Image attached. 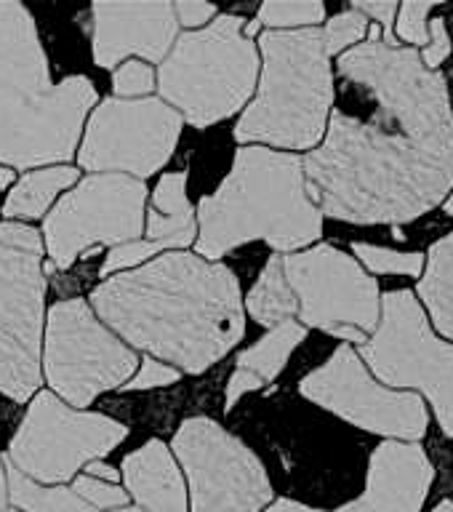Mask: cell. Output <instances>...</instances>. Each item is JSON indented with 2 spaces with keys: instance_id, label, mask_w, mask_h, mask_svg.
I'll list each match as a JSON object with an SVG mask.
<instances>
[{
  "instance_id": "21",
  "label": "cell",
  "mask_w": 453,
  "mask_h": 512,
  "mask_svg": "<svg viewBox=\"0 0 453 512\" xmlns=\"http://www.w3.org/2000/svg\"><path fill=\"white\" fill-rule=\"evenodd\" d=\"M416 294L419 304L430 312L438 334L453 342V232L432 243L430 254L424 256V272Z\"/></svg>"
},
{
  "instance_id": "4",
  "label": "cell",
  "mask_w": 453,
  "mask_h": 512,
  "mask_svg": "<svg viewBox=\"0 0 453 512\" xmlns=\"http://www.w3.org/2000/svg\"><path fill=\"white\" fill-rule=\"evenodd\" d=\"M198 256L264 240L275 251L296 254L323 235V214L312 203L302 158L267 147H240L216 192L198 206Z\"/></svg>"
},
{
  "instance_id": "44",
  "label": "cell",
  "mask_w": 453,
  "mask_h": 512,
  "mask_svg": "<svg viewBox=\"0 0 453 512\" xmlns=\"http://www.w3.org/2000/svg\"><path fill=\"white\" fill-rule=\"evenodd\" d=\"M443 208H446L448 216H453V192H451V195H448V200H446V203H443Z\"/></svg>"
},
{
  "instance_id": "25",
  "label": "cell",
  "mask_w": 453,
  "mask_h": 512,
  "mask_svg": "<svg viewBox=\"0 0 453 512\" xmlns=\"http://www.w3.org/2000/svg\"><path fill=\"white\" fill-rule=\"evenodd\" d=\"M3 470H6L8 502L19 512H96L72 488L38 486L35 480L16 470L8 459H3Z\"/></svg>"
},
{
  "instance_id": "10",
  "label": "cell",
  "mask_w": 453,
  "mask_h": 512,
  "mask_svg": "<svg viewBox=\"0 0 453 512\" xmlns=\"http://www.w3.org/2000/svg\"><path fill=\"white\" fill-rule=\"evenodd\" d=\"M46 379L70 406H88L104 390L123 387L136 355L96 320L83 299H64L48 310Z\"/></svg>"
},
{
  "instance_id": "13",
  "label": "cell",
  "mask_w": 453,
  "mask_h": 512,
  "mask_svg": "<svg viewBox=\"0 0 453 512\" xmlns=\"http://www.w3.org/2000/svg\"><path fill=\"white\" fill-rule=\"evenodd\" d=\"M299 392L315 406L342 416L344 422L387 440L422 443L430 430L422 395L390 390L376 382L350 344H342L323 366L304 376Z\"/></svg>"
},
{
  "instance_id": "46",
  "label": "cell",
  "mask_w": 453,
  "mask_h": 512,
  "mask_svg": "<svg viewBox=\"0 0 453 512\" xmlns=\"http://www.w3.org/2000/svg\"><path fill=\"white\" fill-rule=\"evenodd\" d=\"M8 512H19V510H16V507H11V510H8Z\"/></svg>"
},
{
  "instance_id": "32",
  "label": "cell",
  "mask_w": 453,
  "mask_h": 512,
  "mask_svg": "<svg viewBox=\"0 0 453 512\" xmlns=\"http://www.w3.org/2000/svg\"><path fill=\"white\" fill-rule=\"evenodd\" d=\"M112 88H115V94L126 96V99H136V96L150 94L152 88H155V72H152L150 64L131 59V62H126L118 72H115Z\"/></svg>"
},
{
  "instance_id": "28",
  "label": "cell",
  "mask_w": 453,
  "mask_h": 512,
  "mask_svg": "<svg viewBox=\"0 0 453 512\" xmlns=\"http://www.w3.org/2000/svg\"><path fill=\"white\" fill-rule=\"evenodd\" d=\"M368 19L355 8H347L342 14H336L334 19H328L326 30H323V43H326L328 59L334 54H344L355 48V43L360 46V40L366 38L368 32Z\"/></svg>"
},
{
  "instance_id": "16",
  "label": "cell",
  "mask_w": 453,
  "mask_h": 512,
  "mask_svg": "<svg viewBox=\"0 0 453 512\" xmlns=\"http://www.w3.org/2000/svg\"><path fill=\"white\" fill-rule=\"evenodd\" d=\"M182 134V115L160 99H104L88 120L80 166L150 176L166 166Z\"/></svg>"
},
{
  "instance_id": "45",
  "label": "cell",
  "mask_w": 453,
  "mask_h": 512,
  "mask_svg": "<svg viewBox=\"0 0 453 512\" xmlns=\"http://www.w3.org/2000/svg\"><path fill=\"white\" fill-rule=\"evenodd\" d=\"M110 512H144L139 507H120V510H110Z\"/></svg>"
},
{
  "instance_id": "24",
  "label": "cell",
  "mask_w": 453,
  "mask_h": 512,
  "mask_svg": "<svg viewBox=\"0 0 453 512\" xmlns=\"http://www.w3.org/2000/svg\"><path fill=\"white\" fill-rule=\"evenodd\" d=\"M307 336V328L296 320H286L264 334L256 344H251L248 350H243L238 355V368H246V371H254L262 382H272L275 376L286 368L291 352L304 342Z\"/></svg>"
},
{
  "instance_id": "5",
  "label": "cell",
  "mask_w": 453,
  "mask_h": 512,
  "mask_svg": "<svg viewBox=\"0 0 453 512\" xmlns=\"http://www.w3.org/2000/svg\"><path fill=\"white\" fill-rule=\"evenodd\" d=\"M264 64L259 94L235 126L243 144L315 150L334 107V75L323 30H270L259 38Z\"/></svg>"
},
{
  "instance_id": "23",
  "label": "cell",
  "mask_w": 453,
  "mask_h": 512,
  "mask_svg": "<svg viewBox=\"0 0 453 512\" xmlns=\"http://www.w3.org/2000/svg\"><path fill=\"white\" fill-rule=\"evenodd\" d=\"M246 307L256 323L270 328L286 323L299 312V304H296L294 291L288 286L280 256H270V262L264 264L262 275L248 291Z\"/></svg>"
},
{
  "instance_id": "31",
  "label": "cell",
  "mask_w": 453,
  "mask_h": 512,
  "mask_svg": "<svg viewBox=\"0 0 453 512\" xmlns=\"http://www.w3.org/2000/svg\"><path fill=\"white\" fill-rule=\"evenodd\" d=\"M166 248H174L171 243H152V240H131V243H120L107 254L102 264V275H110L115 270H126L136 264L147 262L150 256L163 254Z\"/></svg>"
},
{
  "instance_id": "3",
  "label": "cell",
  "mask_w": 453,
  "mask_h": 512,
  "mask_svg": "<svg viewBox=\"0 0 453 512\" xmlns=\"http://www.w3.org/2000/svg\"><path fill=\"white\" fill-rule=\"evenodd\" d=\"M94 104L86 75L51 83L32 14L0 0V163L35 168L70 160Z\"/></svg>"
},
{
  "instance_id": "22",
  "label": "cell",
  "mask_w": 453,
  "mask_h": 512,
  "mask_svg": "<svg viewBox=\"0 0 453 512\" xmlns=\"http://www.w3.org/2000/svg\"><path fill=\"white\" fill-rule=\"evenodd\" d=\"M72 182H78V171L70 166L30 171V174H24V179L16 182L14 190L8 192V200L3 203V216H8V219H38L54 203L56 192H62Z\"/></svg>"
},
{
  "instance_id": "39",
  "label": "cell",
  "mask_w": 453,
  "mask_h": 512,
  "mask_svg": "<svg viewBox=\"0 0 453 512\" xmlns=\"http://www.w3.org/2000/svg\"><path fill=\"white\" fill-rule=\"evenodd\" d=\"M88 475L96 480H104V483H115V480H118V470H112L110 464H102L99 459H96V462H88Z\"/></svg>"
},
{
  "instance_id": "6",
  "label": "cell",
  "mask_w": 453,
  "mask_h": 512,
  "mask_svg": "<svg viewBox=\"0 0 453 512\" xmlns=\"http://www.w3.org/2000/svg\"><path fill=\"white\" fill-rule=\"evenodd\" d=\"M243 22L235 14L216 16L208 27L176 40L160 64V96L195 128L230 118L254 94L259 54L243 35Z\"/></svg>"
},
{
  "instance_id": "19",
  "label": "cell",
  "mask_w": 453,
  "mask_h": 512,
  "mask_svg": "<svg viewBox=\"0 0 453 512\" xmlns=\"http://www.w3.org/2000/svg\"><path fill=\"white\" fill-rule=\"evenodd\" d=\"M123 480L139 510L187 512L184 480L163 440L152 438L123 459Z\"/></svg>"
},
{
  "instance_id": "8",
  "label": "cell",
  "mask_w": 453,
  "mask_h": 512,
  "mask_svg": "<svg viewBox=\"0 0 453 512\" xmlns=\"http://www.w3.org/2000/svg\"><path fill=\"white\" fill-rule=\"evenodd\" d=\"M43 240L30 224H0V392L24 403L40 387Z\"/></svg>"
},
{
  "instance_id": "36",
  "label": "cell",
  "mask_w": 453,
  "mask_h": 512,
  "mask_svg": "<svg viewBox=\"0 0 453 512\" xmlns=\"http://www.w3.org/2000/svg\"><path fill=\"white\" fill-rule=\"evenodd\" d=\"M174 14L176 22L184 27H203L206 22H211V16H216V6L203 3V0H182L174 6Z\"/></svg>"
},
{
  "instance_id": "15",
  "label": "cell",
  "mask_w": 453,
  "mask_h": 512,
  "mask_svg": "<svg viewBox=\"0 0 453 512\" xmlns=\"http://www.w3.org/2000/svg\"><path fill=\"white\" fill-rule=\"evenodd\" d=\"M283 272L299 304L296 315L302 326L323 328L326 334L352 326L368 336L379 326V283L355 256L320 243L283 256Z\"/></svg>"
},
{
  "instance_id": "27",
  "label": "cell",
  "mask_w": 453,
  "mask_h": 512,
  "mask_svg": "<svg viewBox=\"0 0 453 512\" xmlns=\"http://www.w3.org/2000/svg\"><path fill=\"white\" fill-rule=\"evenodd\" d=\"M323 19H326V6L320 0H302V3L272 0V3H264L256 16V22L275 27V30H307Z\"/></svg>"
},
{
  "instance_id": "43",
  "label": "cell",
  "mask_w": 453,
  "mask_h": 512,
  "mask_svg": "<svg viewBox=\"0 0 453 512\" xmlns=\"http://www.w3.org/2000/svg\"><path fill=\"white\" fill-rule=\"evenodd\" d=\"M432 512H453V502H451V499H446V502H440Z\"/></svg>"
},
{
  "instance_id": "30",
  "label": "cell",
  "mask_w": 453,
  "mask_h": 512,
  "mask_svg": "<svg viewBox=\"0 0 453 512\" xmlns=\"http://www.w3.org/2000/svg\"><path fill=\"white\" fill-rule=\"evenodd\" d=\"M72 491L88 502L94 510H120L126 507L128 491L118 486V483H104V480H96L91 475H83L72 483Z\"/></svg>"
},
{
  "instance_id": "12",
  "label": "cell",
  "mask_w": 453,
  "mask_h": 512,
  "mask_svg": "<svg viewBox=\"0 0 453 512\" xmlns=\"http://www.w3.org/2000/svg\"><path fill=\"white\" fill-rule=\"evenodd\" d=\"M174 454L190 480L192 512H262L272 502L259 456L208 416L179 427Z\"/></svg>"
},
{
  "instance_id": "26",
  "label": "cell",
  "mask_w": 453,
  "mask_h": 512,
  "mask_svg": "<svg viewBox=\"0 0 453 512\" xmlns=\"http://www.w3.org/2000/svg\"><path fill=\"white\" fill-rule=\"evenodd\" d=\"M352 254L358 256L374 275L422 278L424 272V254H416V251H395V248L371 246V243H352Z\"/></svg>"
},
{
  "instance_id": "18",
  "label": "cell",
  "mask_w": 453,
  "mask_h": 512,
  "mask_svg": "<svg viewBox=\"0 0 453 512\" xmlns=\"http://www.w3.org/2000/svg\"><path fill=\"white\" fill-rule=\"evenodd\" d=\"M432 462L422 443L384 440L368 459L366 494L360 512H419L430 494Z\"/></svg>"
},
{
  "instance_id": "14",
  "label": "cell",
  "mask_w": 453,
  "mask_h": 512,
  "mask_svg": "<svg viewBox=\"0 0 453 512\" xmlns=\"http://www.w3.org/2000/svg\"><path fill=\"white\" fill-rule=\"evenodd\" d=\"M144 182L128 174H94L67 192L46 216L48 256L67 270L83 251L94 246H120L142 235Z\"/></svg>"
},
{
  "instance_id": "42",
  "label": "cell",
  "mask_w": 453,
  "mask_h": 512,
  "mask_svg": "<svg viewBox=\"0 0 453 512\" xmlns=\"http://www.w3.org/2000/svg\"><path fill=\"white\" fill-rule=\"evenodd\" d=\"M11 179H14V174H11L8 168L0 166V187H8V184H11Z\"/></svg>"
},
{
  "instance_id": "11",
  "label": "cell",
  "mask_w": 453,
  "mask_h": 512,
  "mask_svg": "<svg viewBox=\"0 0 453 512\" xmlns=\"http://www.w3.org/2000/svg\"><path fill=\"white\" fill-rule=\"evenodd\" d=\"M110 416L72 411L54 392H38L8 446V462L35 483H64L126 438Z\"/></svg>"
},
{
  "instance_id": "1",
  "label": "cell",
  "mask_w": 453,
  "mask_h": 512,
  "mask_svg": "<svg viewBox=\"0 0 453 512\" xmlns=\"http://www.w3.org/2000/svg\"><path fill=\"white\" fill-rule=\"evenodd\" d=\"M320 214L350 224L416 222L453 192V139L411 134L382 112L371 123L336 110L302 158Z\"/></svg>"
},
{
  "instance_id": "34",
  "label": "cell",
  "mask_w": 453,
  "mask_h": 512,
  "mask_svg": "<svg viewBox=\"0 0 453 512\" xmlns=\"http://www.w3.org/2000/svg\"><path fill=\"white\" fill-rule=\"evenodd\" d=\"M179 382V371L160 360H142V371L131 379L128 384H123V390H147V387H168V384Z\"/></svg>"
},
{
  "instance_id": "35",
  "label": "cell",
  "mask_w": 453,
  "mask_h": 512,
  "mask_svg": "<svg viewBox=\"0 0 453 512\" xmlns=\"http://www.w3.org/2000/svg\"><path fill=\"white\" fill-rule=\"evenodd\" d=\"M355 11L371 16L382 27V43L390 48H398V38H395V16H398V3H366V0H355L352 3Z\"/></svg>"
},
{
  "instance_id": "29",
  "label": "cell",
  "mask_w": 453,
  "mask_h": 512,
  "mask_svg": "<svg viewBox=\"0 0 453 512\" xmlns=\"http://www.w3.org/2000/svg\"><path fill=\"white\" fill-rule=\"evenodd\" d=\"M435 3H400L395 38H403L411 46L424 48L430 43V14Z\"/></svg>"
},
{
  "instance_id": "2",
  "label": "cell",
  "mask_w": 453,
  "mask_h": 512,
  "mask_svg": "<svg viewBox=\"0 0 453 512\" xmlns=\"http://www.w3.org/2000/svg\"><path fill=\"white\" fill-rule=\"evenodd\" d=\"M91 307L131 347L203 374L246 334L240 283L230 267L166 254L91 291Z\"/></svg>"
},
{
  "instance_id": "37",
  "label": "cell",
  "mask_w": 453,
  "mask_h": 512,
  "mask_svg": "<svg viewBox=\"0 0 453 512\" xmlns=\"http://www.w3.org/2000/svg\"><path fill=\"white\" fill-rule=\"evenodd\" d=\"M262 379L254 374V371H246V368H238L235 374L230 376V382H227V411L235 408L240 398H243V392H251V390H259L262 387Z\"/></svg>"
},
{
  "instance_id": "20",
  "label": "cell",
  "mask_w": 453,
  "mask_h": 512,
  "mask_svg": "<svg viewBox=\"0 0 453 512\" xmlns=\"http://www.w3.org/2000/svg\"><path fill=\"white\" fill-rule=\"evenodd\" d=\"M147 240L171 243L174 248L190 246L195 240V208L187 200V174H166L152 192L147 211Z\"/></svg>"
},
{
  "instance_id": "7",
  "label": "cell",
  "mask_w": 453,
  "mask_h": 512,
  "mask_svg": "<svg viewBox=\"0 0 453 512\" xmlns=\"http://www.w3.org/2000/svg\"><path fill=\"white\" fill-rule=\"evenodd\" d=\"M358 355L384 387L422 392L440 430L453 438V344L432 334L414 291L400 288L379 299V326Z\"/></svg>"
},
{
  "instance_id": "38",
  "label": "cell",
  "mask_w": 453,
  "mask_h": 512,
  "mask_svg": "<svg viewBox=\"0 0 453 512\" xmlns=\"http://www.w3.org/2000/svg\"><path fill=\"white\" fill-rule=\"evenodd\" d=\"M267 512H360V510L355 502L344 504V507H339V510H315V507H307V504L294 502V499H278V502L272 504Z\"/></svg>"
},
{
  "instance_id": "9",
  "label": "cell",
  "mask_w": 453,
  "mask_h": 512,
  "mask_svg": "<svg viewBox=\"0 0 453 512\" xmlns=\"http://www.w3.org/2000/svg\"><path fill=\"white\" fill-rule=\"evenodd\" d=\"M339 75L366 88L376 99V112L419 136L453 139V107L443 72L422 64L416 48H390L382 43V27L371 24L366 43L339 56Z\"/></svg>"
},
{
  "instance_id": "41",
  "label": "cell",
  "mask_w": 453,
  "mask_h": 512,
  "mask_svg": "<svg viewBox=\"0 0 453 512\" xmlns=\"http://www.w3.org/2000/svg\"><path fill=\"white\" fill-rule=\"evenodd\" d=\"M8 504V486H6V470H3V459H0V512L6 510Z\"/></svg>"
},
{
  "instance_id": "17",
  "label": "cell",
  "mask_w": 453,
  "mask_h": 512,
  "mask_svg": "<svg viewBox=\"0 0 453 512\" xmlns=\"http://www.w3.org/2000/svg\"><path fill=\"white\" fill-rule=\"evenodd\" d=\"M94 62L112 70L128 54L163 62L176 38L174 3H94Z\"/></svg>"
},
{
  "instance_id": "33",
  "label": "cell",
  "mask_w": 453,
  "mask_h": 512,
  "mask_svg": "<svg viewBox=\"0 0 453 512\" xmlns=\"http://www.w3.org/2000/svg\"><path fill=\"white\" fill-rule=\"evenodd\" d=\"M451 54V35L446 30V19H430V43L422 48V64L427 70L438 72L440 64Z\"/></svg>"
},
{
  "instance_id": "40",
  "label": "cell",
  "mask_w": 453,
  "mask_h": 512,
  "mask_svg": "<svg viewBox=\"0 0 453 512\" xmlns=\"http://www.w3.org/2000/svg\"><path fill=\"white\" fill-rule=\"evenodd\" d=\"M331 336H336V339H344V342H355L358 347H363V344L368 342V334H363V331H358V328L352 326H339L331 331Z\"/></svg>"
}]
</instances>
